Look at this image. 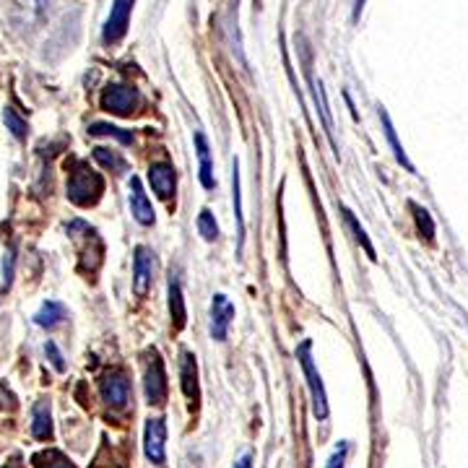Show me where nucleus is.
I'll return each instance as SVG.
<instances>
[{
  "label": "nucleus",
  "instance_id": "2",
  "mask_svg": "<svg viewBox=\"0 0 468 468\" xmlns=\"http://www.w3.org/2000/svg\"><path fill=\"white\" fill-rule=\"evenodd\" d=\"M297 359L302 365V372H305V380H307V388H310L312 398V414L317 419H328V395H326V385H323V377H320V370L312 359V341H302L297 346Z\"/></svg>",
  "mask_w": 468,
  "mask_h": 468
},
{
  "label": "nucleus",
  "instance_id": "12",
  "mask_svg": "<svg viewBox=\"0 0 468 468\" xmlns=\"http://www.w3.org/2000/svg\"><path fill=\"white\" fill-rule=\"evenodd\" d=\"M232 320L234 305L227 299V294H214V299H211V336H214L216 341H224L227 338Z\"/></svg>",
  "mask_w": 468,
  "mask_h": 468
},
{
  "label": "nucleus",
  "instance_id": "28",
  "mask_svg": "<svg viewBox=\"0 0 468 468\" xmlns=\"http://www.w3.org/2000/svg\"><path fill=\"white\" fill-rule=\"evenodd\" d=\"M14 271H16V250L8 248L5 255H3V292L11 289V284H14Z\"/></svg>",
  "mask_w": 468,
  "mask_h": 468
},
{
  "label": "nucleus",
  "instance_id": "24",
  "mask_svg": "<svg viewBox=\"0 0 468 468\" xmlns=\"http://www.w3.org/2000/svg\"><path fill=\"white\" fill-rule=\"evenodd\" d=\"M89 133L92 136H112L117 138L120 143H133V133L131 131H122L117 125H110V122H92L89 125Z\"/></svg>",
  "mask_w": 468,
  "mask_h": 468
},
{
  "label": "nucleus",
  "instance_id": "10",
  "mask_svg": "<svg viewBox=\"0 0 468 468\" xmlns=\"http://www.w3.org/2000/svg\"><path fill=\"white\" fill-rule=\"evenodd\" d=\"M154 281V253L146 245H138L133 255V292L136 297H146Z\"/></svg>",
  "mask_w": 468,
  "mask_h": 468
},
{
  "label": "nucleus",
  "instance_id": "4",
  "mask_svg": "<svg viewBox=\"0 0 468 468\" xmlns=\"http://www.w3.org/2000/svg\"><path fill=\"white\" fill-rule=\"evenodd\" d=\"M143 393L146 401L161 406L167 401V372H164V362L159 356V351H146V370H143Z\"/></svg>",
  "mask_w": 468,
  "mask_h": 468
},
{
  "label": "nucleus",
  "instance_id": "8",
  "mask_svg": "<svg viewBox=\"0 0 468 468\" xmlns=\"http://www.w3.org/2000/svg\"><path fill=\"white\" fill-rule=\"evenodd\" d=\"M133 3H136V0H115V3H112L110 19H107L104 29H102V39H104V44H117L120 39L128 34L131 14H133Z\"/></svg>",
  "mask_w": 468,
  "mask_h": 468
},
{
  "label": "nucleus",
  "instance_id": "9",
  "mask_svg": "<svg viewBox=\"0 0 468 468\" xmlns=\"http://www.w3.org/2000/svg\"><path fill=\"white\" fill-rule=\"evenodd\" d=\"M305 73H307V83L312 89V99H315V107L320 112V120H323V128H326V136L331 141V149L336 159H338V143H336V136H333V120H331V107H328V97H326V89H323V81H315L310 71V53L305 50Z\"/></svg>",
  "mask_w": 468,
  "mask_h": 468
},
{
  "label": "nucleus",
  "instance_id": "26",
  "mask_svg": "<svg viewBox=\"0 0 468 468\" xmlns=\"http://www.w3.org/2000/svg\"><path fill=\"white\" fill-rule=\"evenodd\" d=\"M3 122H5V128H8L14 136L19 138V141H24L26 133H29V125H26V120L16 115V110H11V107H5V110H3Z\"/></svg>",
  "mask_w": 468,
  "mask_h": 468
},
{
  "label": "nucleus",
  "instance_id": "7",
  "mask_svg": "<svg viewBox=\"0 0 468 468\" xmlns=\"http://www.w3.org/2000/svg\"><path fill=\"white\" fill-rule=\"evenodd\" d=\"M99 393H102V401L112 409H125L128 401H131V383L128 377L120 370L107 372L102 380H99Z\"/></svg>",
  "mask_w": 468,
  "mask_h": 468
},
{
  "label": "nucleus",
  "instance_id": "5",
  "mask_svg": "<svg viewBox=\"0 0 468 468\" xmlns=\"http://www.w3.org/2000/svg\"><path fill=\"white\" fill-rule=\"evenodd\" d=\"M138 104L141 97L133 86H125V83H110L104 86L102 92V110L112 112L117 117H131L138 112Z\"/></svg>",
  "mask_w": 468,
  "mask_h": 468
},
{
  "label": "nucleus",
  "instance_id": "11",
  "mask_svg": "<svg viewBox=\"0 0 468 468\" xmlns=\"http://www.w3.org/2000/svg\"><path fill=\"white\" fill-rule=\"evenodd\" d=\"M128 190H131V193H128V200H131V214H133V219H136L141 227H154V206H151L149 195L143 193V185H141L138 177H131Z\"/></svg>",
  "mask_w": 468,
  "mask_h": 468
},
{
  "label": "nucleus",
  "instance_id": "32",
  "mask_svg": "<svg viewBox=\"0 0 468 468\" xmlns=\"http://www.w3.org/2000/svg\"><path fill=\"white\" fill-rule=\"evenodd\" d=\"M234 468H253V453H242V455L237 458Z\"/></svg>",
  "mask_w": 468,
  "mask_h": 468
},
{
  "label": "nucleus",
  "instance_id": "14",
  "mask_svg": "<svg viewBox=\"0 0 468 468\" xmlns=\"http://www.w3.org/2000/svg\"><path fill=\"white\" fill-rule=\"evenodd\" d=\"M195 141V151H198V164H200V185L206 190H214L216 188V177H214V161H211V146L206 136L198 131L193 136Z\"/></svg>",
  "mask_w": 468,
  "mask_h": 468
},
{
  "label": "nucleus",
  "instance_id": "21",
  "mask_svg": "<svg viewBox=\"0 0 468 468\" xmlns=\"http://www.w3.org/2000/svg\"><path fill=\"white\" fill-rule=\"evenodd\" d=\"M34 468H78L65 453L60 450H39L37 455L32 458Z\"/></svg>",
  "mask_w": 468,
  "mask_h": 468
},
{
  "label": "nucleus",
  "instance_id": "29",
  "mask_svg": "<svg viewBox=\"0 0 468 468\" xmlns=\"http://www.w3.org/2000/svg\"><path fill=\"white\" fill-rule=\"evenodd\" d=\"M44 354H47V359H50V365H53L55 370L65 372V359H63V354H60V349L55 346V341H47V344H44Z\"/></svg>",
  "mask_w": 468,
  "mask_h": 468
},
{
  "label": "nucleus",
  "instance_id": "27",
  "mask_svg": "<svg viewBox=\"0 0 468 468\" xmlns=\"http://www.w3.org/2000/svg\"><path fill=\"white\" fill-rule=\"evenodd\" d=\"M411 211H414V219H416L419 232L424 234L427 239H432V237H434V221H432V216H429L427 209H422V206L411 203Z\"/></svg>",
  "mask_w": 468,
  "mask_h": 468
},
{
  "label": "nucleus",
  "instance_id": "34",
  "mask_svg": "<svg viewBox=\"0 0 468 468\" xmlns=\"http://www.w3.org/2000/svg\"><path fill=\"white\" fill-rule=\"evenodd\" d=\"M34 5H37L39 14H44V11L50 8V0H34Z\"/></svg>",
  "mask_w": 468,
  "mask_h": 468
},
{
  "label": "nucleus",
  "instance_id": "25",
  "mask_svg": "<svg viewBox=\"0 0 468 468\" xmlns=\"http://www.w3.org/2000/svg\"><path fill=\"white\" fill-rule=\"evenodd\" d=\"M198 232H200V237H203L206 242H216V239H219V224H216L214 214H211L209 209H203V211L198 214Z\"/></svg>",
  "mask_w": 468,
  "mask_h": 468
},
{
  "label": "nucleus",
  "instance_id": "18",
  "mask_svg": "<svg viewBox=\"0 0 468 468\" xmlns=\"http://www.w3.org/2000/svg\"><path fill=\"white\" fill-rule=\"evenodd\" d=\"M170 317L175 323V328L180 331L185 326V317H188V310H185V297H182V287H180V278L177 273H170Z\"/></svg>",
  "mask_w": 468,
  "mask_h": 468
},
{
  "label": "nucleus",
  "instance_id": "17",
  "mask_svg": "<svg viewBox=\"0 0 468 468\" xmlns=\"http://www.w3.org/2000/svg\"><path fill=\"white\" fill-rule=\"evenodd\" d=\"M32 434L37 440L53 437V411H50V401H44V398H39L32 409Z\"/></svg>",
  "mask_w": 468,
  "mask_h": 468
},
{
  "label": "nucleus",
  "instance_id": "19",
  "mask_svg": "<svg viewBox=\"0 0 468 468\" xmlns=\"http://www.w3.org/2000/svg\"><path fill=\"white\" fill-rule=\"evenodd\" d=\"M63 320H65V307L60 302H55V299H47L37 310V315H34V323H37L39 328H47V331L58 328Z\"/></svg>",
  "mask_w": 468,
  "mask_h": 468
},
{
  "label": "nucleus",
  "instance_id": "16",
  "mask_svg": "<svg viewBox=\"0 0 468 468\" xmlns=\"http://www.w3.org/2000/svg\"><path fill=\"white\" fill-rule=\"evenodd\" d=\"M232 203L234 216H237V255H242V245H245V214H242V188H239V164H237V159L232 161Z\"/></svg>",
  "mask_w": 468,
  "mask_h": 468
},
{
  "label": "nucleus",
  "instance_id": "31",
  "mask_svg": "<svg viewBox=\"0 0 468 468\" xmlns=\"http://www.w3.org/2000/svg\"><path fill=\"white\" fill-rule=\"evenodd\" d=\"M0 409H16V395L0 383Z\"/></svg>",
  "mask_w": 468,
  "mask_h": 468
},
{
  "label": "nucleus",
  "instance_id": "33",
  "mask_svg": "<svg viewBox=\"0 0 468 468\" xmlns=\"http://www.w3.org/2000/svg\"><path fill=\"white\" fill-rule=\"evenodd\" d=\"M365 3H367V0H354V11H351V21H354V24H356L359 16H362V11H365Z\"/></svg>",
  "mask_w": 468,
  "mask_h": 468
},
{
  "label": "nucleus",
  "instance_id": "30",
  "mask_svg": "<svg viewBox=\"0 0 468 468\" xmlns=\"http://www.w3.org/2000/svg\"><path fill=\"white\" fill-rule=\"evenodd\" d=\"M346 455H349V445H346V443H341L338 448L333 450V455L328 458L326 468H344V463H346Z\"/></svg>",
  "mask_w": 468,
  "mask_h": 468
},
{
  "label": "nucleus",
  "instance_id": "35",
  "mask_svg": "<svg viewBox=\"0 0 468 468\" xmlns=\"http://www.w3.org/2000/svg\"><path fill=\"white\" fill-rule=\"evenodd\" d=\"M5 468H16V466H5Z\"/></svg>",
  "mask_w": 468,
  "mask_h": 468
},
{
  "label": "nucleus",
  "instance_id": "22",
  "mask_svg": "<svg viewBox=\"0 0 468 468\" xmlns=\"http://www.w3.org/2000/svg\"><path fill=\"white\" fill-rule=\"evenodd\" d=\"M94 159H97L102 167H107L110 172H125L128 170L125 159L117 154V151H112V149H104V146L94 149Z\"/></svg>",
  "mask_w": 468,
  "mask_h": 468
},
{
  "label": "nucleus",
  "instance_id": "1",
  "mask_svg": "<svg viewBox=\"0 0 468 468\" xmlns=\"http://www.w3.org/2000/svg\"><path fill=\"white\" fill-rule=\"evenodd\" d=\"M104 193V177L94 172L86 161H76L68 175V198L81 209L94 206Z\"/></svg>",
  "mask_w": 468,
  "mask_h": 468
},
{
  "label": "nucleus",
  "instance_id": "13",
  "mask_svg": "<svg viewBox=\"0 0 468 468\" xmlns=\"http://www.w3.org/2000/svg\"><path fill=\"white\" fill-rule=\"evenodd\" d=\"M149 185H151V190H154L161 200H170L172 195H175V185H177V177H175V167L170 164V161H156L149 167Z\"/></svg>",
  "mask_w": 468,
  "mask_h": 468
},
{
  "label": "nucleus",
  "instance_id": "3",
  "mask_svg": "<svg viewBox=\"0 0 468 468\" xmlns=\"http://www.w3.org/2000/svg\"><path fill=\"white\" fill-rule=\"evenodd\" d=\"M68 234H71V239L78 245V255L83 260L81 268H86L89 273L97 271L99 266H102V260H104V250H92V245H102V237L97 234V229L89 227L83 219H73L68 224Z\"/></svg>",
  "mask_w": 468,
  "mask_h": 468
},
{
  "label": "nucleus",
  "instance_id": "23",
  "mask_svg": "<svg viewBox=\"0 0 468 468\" xmlns=\"http://www.w3.org/2000/svg\"><path fill=\"white\" fill-rule=\"evenodd\" d=\"M344 219H346V224H349V229L354 232V237H356V242L365 248V253L370 255L372 260H377V255H375V248H372V242H370V237H367V232H365V227L359 224V219L356 216L351 214L349 209H344Z\"/></svg>",
  "mask_w": 468,
  "mask_h": 468
},
{
  "label": "nucleus",
  "instance_id": "20",
  "mask_svg": "<svg viewBox=\"0 0 468 468\" xmlns=\"http://www.w3.org/2000/svg\"><path fill=\"white\" fill-rule=\"evenodd\" d=\"M380 122H383V131H385V138H388L390 151L395 156V161H398L401 167H406L409 172H414V164H411L409 156L404 151V146H401V141H398V133H395V128H393V122H390V115L383 107H380Z\"/></svg>",
  "mask_w": 468,
  "mask_h": 468
},
{
  "label": "nucleus",
  "instance_id": "15",
  "mask_svg": "<svg viewBox=\"0 0 468 468\" xmlns=\"http://www.w3.org/2000/svg\"><path fill=\"white\" fill-rule=\"evenodd\" d=\"M180 377H182V393L188 395L190 404H195L200 398V388H198V362H195V356L190 351H182Z\"/></svg>",
  "mask_w": 468,
  "mask_h": 468
},
{
  "label": "nucleus",
  "instance_id": "6",
  "mask_svg": "<svg viewBox=\"0 0 468 468\" xmlns=\"http://www.w3.org/2000/svg\"><path fill=\"white\" fill-rule=\"evenodd\" d=\"M143 453L154 466H164L167 461V424L161 416L146 419L143 427Z\"/></svg>",
  "mask_w": 468,
  "mask_h": 468
}]
</instances>
